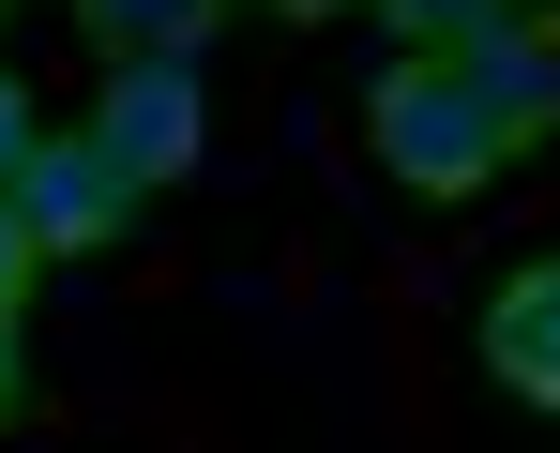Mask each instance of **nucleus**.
<instances>
[{
	"mask_svg": "<svg viewBox=\"0 0 560 453\" xmlns=\"http://www.w3.org/2000/svg\"><path fill=\"white\" fill-rule=\"evenodd\" d=\"M92 136H106V167L137 181V196H167V181L197 167V136H212V106H197V76H183V61H106Z\"/></svg>",
	"mask_w": 560,
	"mask_h": 453,
	"instance_id": "obj_3",
	"label": "nucleus"
},
{
	"mask_svg": "<svg viewBox=\"0 0 560 453\" xmlns=\"http://www.w3.org/2000/svg\"><path fill=\"white\" fill-rule=\"evenodd\" d=\"M77 31H92L106 61H197L228 31V0H77Z\"/></svg>",
	"mask_w": 560,
	"mask_h": 453,
	"instance_id": "obj_6",
	"label": "nucleus"
},
{
	"mask_svg": "<svg viewBox=\"0 0 560 453\" xmlns=\"http://www.w3.org/2000/svg\"><path fill=\"white\" fill-rule=\"evenodd\" d=\"M15 408H31V362H15V348H0V424H15Z\"/></svg>",
	"mask_w": 560,
	"mask_h": 453,
	"instance_id": "obj_10",
	"label": "nucleus"
},
{
	"mask_svg": "<svg viewBox=\"0 0 560 453\" xmlns=\"http://www.w3.org/2000/svg\"><path fill=\"white\" fill-rule=\"evenodd\" d=\"M364 136H378V167L409 181V196H485V181L515 167V152H500V121H485V91H469V61H455V46H409V61L378 76Z\"/></svg>",
	"mask_w": 560,
	"mask_h": 453,
	"instance_id": "obj_1",
	"label": "nucleus"
},
{
	"mask_svg": "<svg viewBox=\"0 0 560 453\" xmlns=\"http://www.w3.org/2000/svg\"><path fill=\"white\" fill-rule=\"evenodd\" d=\"M258 15H288V31H303V15H349V0H258Z\"/></svg>",
	"mask_w": 560,
	"mask_h": 453,
	"instance_id": "obj_11",
	"label": "nucleus"
},
{
	"mask_svg": "<svg viewBox=\"0 0 560 453\" xmlns=\"http://www.w3.org/2000/svg\"><path fill=\"white\" fill-rule=\"evenodd\" d=\"M394 46H469V31H500V15H530V0H364Z\"/></svg>",
	"mask_w": 560,
	"mask_h": 453,
	"instance_id": "obj_7",
	"label": "nucleus"
},
{
	"mask_svg": "<svg viewBox=\"0 0 560 453\" xmlns=\"http://www.w3.org/2000/svg\"><path fill=\"white\" fill-rule=\"evenodd\" d=\"M0 212L31 227V258H106L137 227V181L106 167V136H31V167L0 181Z\"/></svg>",
	"mask_w": 560,
	"mask_h": 453,
	"instance_id": "obj_2",
	"label": "nucleus"
},
{
	"mask_svg": "<svg viewBox=\"0 0 560 453\" xmlns=\"http://www.w3.org/2000/svg\"><path fill=\"white\" fill-rule=\"evenodd\" d=\"M485 378L560 424V258H515L500 287H485Z\"/></svg>",
	"mask_w": 560,
	"mask_h": 453,
	"instance_id": "obj_4",
	"label": "nucleus"
},
{
	"mask_svg": "<svg viewBox=\"0 0 560 453\" xmlns=\"http://www.w3.org/2000/svg\"><path fill=\"white\" fill-rule=\"evenodd\" d=\"M31 272H46V258H31V227H15V212H0V348H15V333H31Z\"/></svg>",
	"mask_w": 560,
	"mask_h": 453,
	"instance_id": "obj_8",
	"label": "nucleus"
},
{
	"mask_svg": "<svg viewBox=\"0 0 560 453\" xmlns=\"http://www.w3.org/2000/svg\"><path fill=\"white\" fill-rule=\"evenodd\" d=\"M455 61H469V91H485V121H500V152H546V136H560V46H546V15L469 31Z\"/></svg>",
	"mask_w": 560,
	"mask_h": 453,
	"instance_id": "obj_5",
	"label": "nucleus"
},
{
	"mask_svg": "<svg viewBox=\"0 0 560 453\" xmlns=\"http://www.w3.org/2000/svg\"><path fill=\"white\" fill-rule=\"evenodd\" d=\"M31 136H46V121H31V76H15V61H0V181L31 167Z\"/></svg>",
	"mask_w": 560,
	"mask_h": 453,
	"instance_id": "obj_9",
	"label": "nucleus"
}]
</instances>
